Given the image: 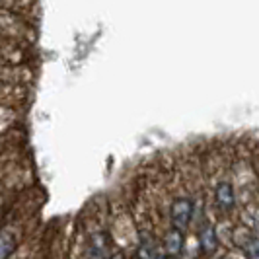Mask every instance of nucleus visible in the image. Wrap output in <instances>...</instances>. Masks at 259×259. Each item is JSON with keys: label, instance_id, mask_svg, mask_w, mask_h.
Instances as JSON below:
<instances>
[{"label": "nucleus", "instance_id": "obj_4", "mask_svg": "<svg viewBox=\"0 0 259 259\" xmlns=\"http://www.w3.org/2000/svg\"><path fill=\"white\" fill-rule=\"evenodd\" d=\"M199 242H201V247L205 249V251H214L217 246H219V238H217V232H214V228L207 224L201 232H199Z\"/></svg>", "mask_w": 259, "mask_h": 259}, {"label": "nucleus", "instance_id": "obj_3", "mask_svg": "<svg viewBox=\"0 0 259 259\" xmlns=\"http://www.w3.org/2000/svg\"><path fill=\"white\" fill-rule=\"evenodd\" d=\"M183 247V234L180 228H171L164 236V249H166V255H180Z\"/></svg>", "mask_w": 259, "mask_h": 259}, {"label": "nucleus", "instance_id": "obj_5", "mask_svg": "<svg viewBox=\"0 0 259 259\" xmlns=\"http://www.w3.org/2000/svg\"><path fill=\"white\" fill-rule=\"evenodd\" d=\"M240 247L244 249V253H246L247 257L259 259V238H255V236H247L246 240L240 244Z\"/></svg>", "mask_w": 259, "mask_h": 259}, {"label": "nucleus", "instance_id": "obj_6", "mask_svg": "<svg viewBox=\"0 0 259 259\" xmlns=\"http://www.w3.org/2000/svg\"><path fill=\"white\" fill-rule=\"evenodd\" d=\"M16 249V240L12 234L0 232V257H8Z\"/></svg>", "mask_w": 259, "mask_h": 259}, {"label": "nucleus", "instance_id": "obj_1", "mask_svg": "<svg viewBox=\"0 0 259 259\" xmlns=\"http://www.w3.org/2000/svg\"><path fill=\"white\" fill-rule=\"evenodd\" d=\"M169 219H171V226L185 230L189 226V222L193 219V201L182 197V199H176L169 207Z\"/></svg>", "mask_w": 259, "mask_h": 259}, {"label": "nucleus", "instance_id": "obj_2", "mask_svg": "<svg viewBox=\"0 0 259 259\" xmlns=\"http://www.w3.org/2000/svg\"><path fill=\"white\" fill-rule=\"evenodd\" d=\"M214 199L221 210H230L234 207V187L228 182H221L217 185Z\"/></svg>", "mask_w": 259, "mask_h": 259}]
</instances>
